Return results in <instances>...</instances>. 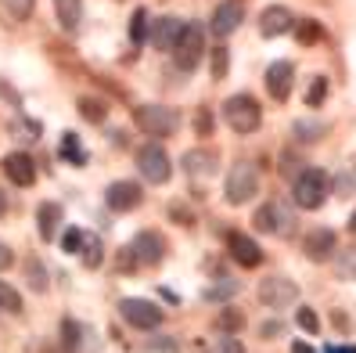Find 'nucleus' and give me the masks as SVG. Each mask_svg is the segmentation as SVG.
<instances>
[{"label": "nucleus", "mask_w": 356, "mask_h": 353, "mask_svg": "<svg viewBox=\"0 0 356 353\" xmlns=\"http://www.w3.org/2000/svg\"><path fill=\"white\" fill-rule=\"evenodd\" d=\"M327 188H331L327 173L317 170V166H306V170L296 177V184H291V198H296L299 210H321V205L327 202Z\"/></svg>", "instance_id": "obj_1"}, {"label": "nucleus", "mask_w": 356, "mask_h": 353, "mask_svg": "<svg viewBox=\"0 0 356 353\" xmlns=\"http://www.w3.org/2000/svg\"><path fill=\"white\" fill-rule=\"evenodd\" d=\"M223 119L234 134H256L263 123V109L252 94H234L223 101Z\"/></svg>", "instance_id": "obj_2"}, {"label": "nucleus", "mask_w": 356, "mask_h": 353, "mask_svg": "<svg viewBox=\"0 0 356 353\" xmlns=\"http://www.w3.org/2000/svg\"><path fill=\"white\" fill-rule=\"evenodd\" d=\"M134 119H137V127L148 137H173L177 123H180V116L173 109H165V105H137Z\"/></svg>", "instance_id": "obj_3"}, {"label": "nucleus", "mask_w": 356, "mask_h": 353, "mask_svg": "<svg viewBox=\"0 0 356 353\" xmlns=\"http://www.w3.org/2000/svg\"><path fill=\"white\" fill-rule=\"evenodd\" d=\"M252 227H256V231H263V235L288 238L291 231H296V217H291L288 205H281V202H266V205H259V210H256Z\"/></svg>", "instance_id": "obj_4"}, {"label": "nucleus", "mask_w": 356, "mask_h": 353, "mask_svg": "<svg viewBox=\"0 0 356 353\" xmlns=\"http://www.w3.org/2000/svg\"><path fill=\"white\" fill-rule=\"evenodd\" d=\"M259 191V173L252 162H234V170L227 173V202L230 205H245L248 198H256Z\"/></svg>", "instance_id": "obj_5"}, {"label": "nucleus", "mask_w": 356, "mask_h": 353, "mask_svg": "<svg viewBox=\"0 0 356 353\" xmlns=\"http://www.w3.org/2000/svg\"><path fill=\"white\" fill-rule=\"evenodd\" d=\"M202 54H205V33H202V26H198V22H187V26H184V33H180V40H177V47H173L177 69L191 72V69L198 65V61H202Z\"/></svg>", "instance_id": "obj_6"}, {"label": "nucleus", "mask_w": 356, "mask_h": 353, "mask_svg": "<svg viewBox=\"0 0 356 353\" xmlns=\"http://www.w3.org/2000/svg\"><path fill=\"white\" fill-rule=\"evenodd\" d=\"M299 299V285L284 278V274H270L259 281V303L270 306V310H284Z\"/></svg>", "instance_id": "obj_7"}, {"label": "nucleus", "mask_w": 356, "mask_h": 353, "mask_svg": "<svg viewBox=\"0 0 356 353\" xmlns=\"http://www.w3.org/2000/svg\"><path fill=\"white\" fill-rule=\"evenodd\" d=\"M137 170H140V177L148 184H165L170 173H173V162H170V155H165L159 144H144V148L137 152Z\"/></svg>", "instance_id": "obj_8"}, {"label": "nucleus", "mask_w": 356, "mask_h": 353, "mask_svg": "<svg viewBox=\"0 0 356 353\" xmlns=\"http://www.w3.org/2000/svg\"><path fill=\"white\" fill-rule=\"evenodd\" d=\"M119 314L140 331H152V328L162 324V310L148 299H119Z\"/></svg>", "instance_id": "obj_9"}, {"label": "nucleus", "mask_w": 356, "mask_h": 353, "mask_svg": "<svg viewBox=\"0 0 356 353\" xmlns=\"http://www.w3.org/2000/svg\"><path fill=\"white\" fill-rule=\"evenodd\" d=\"M334 249H339V238H334L331 227H317V231H309V235L302 238V253H306V260H313V263H327V260L334 256Z\"/></svg>", "instance_id": "obj_10"}, {"label": "nucleus", "mask_w": 356, "mask_h": 353, "mask_svg": "<svg viewBox=\"0 0 356 353\" xmlns=\"http://www.w3.org/2000/svg\"><path fill=\"white\" fill-rule=\"evenodd\" d=\"M140 198H144V191L134 180H115V184H108V191H104V202H108V210H115V213L137 210Z\"/></svg>", "instance_id": "obj_11"}, {"label": "nucleus", "mask_w": 356, "mask_h": 353, "mask_svg": "<svg viewBox=\"0 0 356 353\" xmlns=\"http://www.w3.org/2000/svg\"><path fill=\"white\" fill-rule=\"evenodd\" d=\"M130 253H134V260H137V263L155 267V263L165 256V238H162L159 231H140V235L130 242Z\"/></svg>", "instance_id": "obj_12"}, {"label": "nucleus", "mask_w": 356, "mask_h": 353, "mask_svg": "<svg viewBox=\"0 0 356 353\" xmlns=\"http://www.w3.org/2000/svg\"><path fill=\"white\" fill-rule=\"evenodd\" d=\"M227 253H230V260L234 263H241V267H259L263 263V249L248 238V235H241V231H234V235H227Z\"/></svg>", "instance_id": "obj_13"}, {"label": "nucleus", "mask_w": 356, "mask_h": 353, "mask_svg": "<svg viewBox=\"0 0 356 353\" xmlns=\"http://www.w3.org/2000/svg\"><path fill=\"white\" fill-rule=\"evenodd\" d=\"M291 83H296V65H291V61H274V65L266 69V91L274 101H288Z\"/></svg>", "instance_id": "obj_14"}, {"label": "nucleus", "mask_w": 356, "mask_h": 353, "mask_svg": "<svg viewBox=\"0 0 356 353\" xmlns=\"http://www.w3.org/2000/svg\"><path fill=\"white\" fill-rule=\"evenodd\" d=\"M0 166H4V177H8L11 184H18V188H29V184L36 180V166H33V159H29L26 152L4 155V159H0Z\"/></svg>", "instance_id": "obj_15"}, {"label": "nucleus", "mask_w": 356, "mask_h": 353, "mask_svg": "<svg viewBox=\"0 0 356 353\" xmlns=\"http://www.w3.org/2000/svg\"><path fill=\"white\" fill-rule=\"evenodd\" d=\"M291 26H296V15L281 4H270L259 15V33L263 36H284V33H291Z\"/></svg>", "instance_id": "obj_16"}, {"label": "nucleus", "mask_w": 356, "mask_h": 353, "mask_svg": "<svg viewBox=\"0 0 356 353\" xmlns=\"http://www.w3.org/2000/svg\"><path fill=\"white\" fill-rule=\"evenodd\" d=\"M241 18H245V8L238 4V0H227V4H220L213 11V22H209V29H213L216 36H230L238 26H241Z\"/></svg>", "instance_id": "obj_17"}, {"label": "nucleus", "mask_w": 356, "mask_h": 353, "mask_svg": "<svg viewBox=\"0 0 356 353\" xmlns=\"http://www.w3.org/2000/svg\"><path fill=\"white\" fill-rule=\"evenodd\" d=\"M180 33H184L180 18H177V15H162L159 22H155V29H152V40H155L159 51H173L177 40H180Z\"/></svg>", "instance_id": "obj_18"}, {"label": "nucleus", "mask_w": 356, "mask_h": 353, "mask_svg": "<svg viewBox=\"0 0 356 353\" xmlns=\"http://www.w3.org/2000/svg\"><path fill=\"white\" fill-rule=\"evenodd\" d=\"M36 227H40V238H44V242H54L58 238V227H61V205L58 202H40Z\"/></svg>", "instance_id": "obj_19"}, {"label": "nucleus", "mask_w": 356, "mask_h": 353, "mask_svg": "<svg viewBox=\"0 0 356 353\" xmlns=\"http://www.w3.org/2000/svg\"><path fill=\"white\" fill-rule=\"evenodd\" d=\"M54 15L65 33H76L83 22V0H54Z\"/></svg>", "instance_id": "obj_20"}, {"label": "nucleus", "mask_w": 356, "mask_h": 353, "mask_svg": "<svg viewBox=\"0 0 356 353\" xmlns=\"http://www.w3.org/2000/svg\"><path fill=\"white\" fill-rule=\"evenodd\" d=\"M184 170L191 173V177H213V173H216V155L195 148V152L184 155Z\"/></svg>", "instance_id": "obj_21"}, {"label": "nucleus", "mask_w": 356, "mask_h": 353, "mask_svg": "<svg viewBox=\"0 0 356 353\" xmlns=\"http://www.w3.org/2000/svg\"><path fill=\"white\" fill-rule=\"evenodd\" d=\"M58 155H61V162H69V166H87V152L79 148V137H76V130H65V134H61Z\"/></svg>", "instance_id": "obj_22"}, {"label": "nucleus", "mask_w": 356, "mask_h": 353, "mask_svg": "<svg viewBox=\"0 0 356 353\" xmlns=\"http://www.w3.org/2000/svg\"><path fill=\"white\" fill-rule=\"evenodd\" d=\"M238 292H241V281L238 278H223L216 285H209L205 292H202V299L205 303H227V299H234Z\"/></svg>", "instance_id": "obj_23"}, {"label": "nucleus", "mask_w": 356, "mask_h": 353, "mask_svg": "<svg viewBox=\"0 0 356 353\" xmlns=\"http://www.w3.org/2000/svg\"><path fill=\"white\" fill-rule=\"evenodd\" d=\"M40 134H44V127H40V119H29V116H18L11 123V137L22 141V144H36Z\"/></svg>", "instance_id": "obj_24"}, {"label": "nucleus", "mask_w": 356, "mask_h": 353, "mask_svg": "<svg viewBox=\"0 0 356 353\" xmlns=\"http://www.w3.org/2000/svg\"><path fill=\"white\" fill-rule=\"evenodd\" d=\"M79 256H83V267H87V271H97L101 260H104V245H101V238H97V235H83Z\"/></svg>", "instance_id": "obj_25"}, {"label": "nucleus", "mask_w": 356, "mask_h": 353, "mask_svg": "<svg viewBox=\"0 0 356 353\" xmlns=\"http://www.w3.org/2000/svg\"><path fill=\"white\" fill-rule=\"evenodd\" d=\"M296 36H299V44L302 47H313V44H321L324 40V29H321V22H313V18H296Z\"/></svg>", "instance_id": "obj_26"}, {"label": "nucleus", "mask_w": 356, "mask_h": 353, "mask_svg": "<svg viewBox=\"0 0 356 353\" xmlns=\"http://www.w3.org/2000/svg\"><path fill=\"white\" fill-rule=\"evenodd\" d=\"M334 278L339 281H356V245L342 249V253L334 256Z\"/></svg>", "instance_id": "obj_27"}, {"label": "nucleus", "mask_w": 356, "mask_h": 353, "mask_svg": "<svg viewBox=\"0 0 356 353\" xmlns=\"http://www.w3.org/2000/svg\"><path fill=\"white\" fill-rule=\"evenodd\" d=\"M58 331H61V336H58V339H61V350L76 353V350H79V339H83V324L72 321V317H61V328H58Z\"/></svg>", "instance_id": "obj_28"}, {"label": "nucleus", "mask_w": 356, "mask_h": 353, "mask_svg": "<svg viewBox=\"0 0 356 353\" xmlns=\"http://www.w3.org/2000/svg\"><path fill=\"white\" fill-rule=\"evenodd\" d=\"M324 123H317V119H299L296 127H291V134H296V141H302V144H313V141H321L324 137Z\"/></svg>", "instance_id": "obj_29"}, {"label": "nucleus", "mask_w": 356, "mask_h": 353, "mask_svg": "<svg viewBox=\"0 0 356 353\" xmlns=\"http://www.w3.org/2000/svg\"><path fill=\"white\" fill-rule=\"evenodd\" d=\"M216 324H220L223 336H238V331L245 328V314H241V310H234V306H223L220 317H216Z\"/></svg>", "instance_id": "obj_30"}, {"label": "nucleus", "mask_w": 356, "mask_h": 353, "mask_svg": "<svg viewBox=\"0 0 356 353\" xmlns=\"http://www.w3.org/2000/svg\"><path fill=\"white\" fill-rule=\"evenodd\" d=\"M26 281L33 292H47V271H44V263H40L36 256L26 260Z\"/></svg>", "instance_id": "obj_31"}, {"label": "nucleus", "mask_w": 356, "mask_h": 353, "mask_svg": "<svg viewBox=\"0 0 356 353\" xmlns=\"http://www.w3.org/2000/svg\"><path fill=\"white\" fill-rule=\"evenodd\" d=\"M76 105H79V116L90 119V123H101L104 116H108V105H104L101 97H79Z\"/></svg>", "instance_id": "obj_32"}, {"label": "nucleus", "mask_w": 356, "mask_h": 353, "mask_svg": "<svg viewBox=\"0 0 356 353\" xmlns=\"http://www.w3.org/2000/svg\"><path fill=\"white\" fill-rule=\"evenodd\" d=\"M0 310H8V314H22V296H18V288L0 281Z\"/></svg>", "instance_id": "obj_33"}, {"label": "nucleus", "mask_w": 356, "mask_h": 353, "mask_svg": "<svg viewBox=\"0 0 356 353\" xmlns=\"http://www.w3.org/2000/svg\"><path fill=\"white\" fill-rule=\"evenodd\" d=\"M130 40L134 44H144L148 40V8H137L130 18Z\"/></svg>", "instance_id": "obj_34"}, {"label": "nucleus", "mask_w": 356, "mask_h": 353, "mask_svg": "<svg viewBox=\"0 0 356 353\" xmlns=\"http://www.w3.org/2000/svg\"><path fill=\"white\" fill-rule=\"evenodd\" d=\"M324 97H327V76H313L309 91H306V105L317 109V105H324Z\"/></svg>", "instance_id": "obj_35"}, {"label": "nucleus", "mask_w": 356, "mask_h": 353, "mask_svg": "<svg viewBox=\"0 0 356 353\" xmlns=\"http://www.w3.org/2000/svg\"><path fill=\"white\" fill-rule=\"evenodd\" d=\"M296 321H299V328H302V331H309V336H317V331H321V317L313 314L309 306H299V314H296Z\"/></svg>", "instance_id": "obj_36"}, {"label": "nucleus", "mask_w": 356, "mask_h": 353, "mask_svg": "<svg viewBox=\"0 0 356 353\" xmlns=\"http://www.w3.org/2000/svg\"><path fill=\"white\" fill-rule=\"evenodd\" d=\"M4 8L11 11V18H18V22H22V18H29V15H33L36 0H4Z\"/></svg>", "instance_id": "obj_37"}, {"label": "nucleus", "mask_w": 356, "mask_h": 353, "mask_svg": "<svg viewBox=\"0 0 356 353\" xmlns=\"http://www.w3.org/2000/svg\"><path fill=\"white\" fill-rule=\"evenodd\" d=\"M61 249H65V253H79L83 249V231L79 227H69V231L61 235Z\"/></svg>", "instance_id": "obj_38"}, {"label": "nucleus", "mask_w": 356, "mask_h": 353, "mask_svg": "<svg viewBox=\"0 0 356 353\" xmlns=\"http://www.w3.org/2000/svg\"><path fill=\"white\" fill-rule=\"evenodd\" d=\"M195 134H202V137L213 134V112H209V109H198L195 112Z\"/></svg>", "instance_id": "obj_39"}, {"label": "nucleus", "mask_w": 356, "mask_h": 353, "mask_svg": "<svg viewBox=\"0 0 356 353\" xmlns=\"http://www.w3.org/2000/svg\"><path fill=\"white\" fill-rule=\"evenodd\" d=\"M227 76V47H213V79H223Z\"/></svg>", "instance_id": "obj_40"}, {"label": "nucleus", "mask_w": 356, "mask_h": 353, "mask_svg": "<svg viewBox=\"0 0 356 353\" xmlns=\"http://www.w3.org/2000/svg\"><path fill=\"white\" fill-rule=\"evenodd\" d=\"M137 267V260H134V253H130V245L127 249H119V260H115V271H122V274H130Z\"/></svg>", "instance_id": "obj_41"}, {"label": "nucleus", "mask_w": 356, "mask_h": 353, "mask_svg": "<svg viewBox=\"0 0 356 353\" xmlns=\"http://www.w3.org/2000/svg\"><path fill=\"white\" fill-rule=\"evenodd\" d=\"M170 217H173L177 223H184V227H191V223H195L191 210H187V205H180V202H173V205H170Z\"/></svg>", "instance_id": "obj_42"}, {"label": "nucleus", "mask_w": 356, "mask_h": 353, "mask_svg": "<svg viewBox=\"0 0 356 353\" xmlns=\"http://www.w3.org/2000/svg\"><path fill=\"white\" fill-rule=\"evenodd\" d=\"M259 336H263V339H281V336H284V324H281V321H263V324H259Z\"/></svg>", "instance_id": "obj_43"}, {"label": "nucleus", "mask_w": 356, "mask_h": 353, "mask_svg": "<svg viewBox=\"0 0 356 353\" xmlns=\"http://www.w3.org/2000/svg\"><path fill=\"white\" fill-rule=\"evenodd\" d=\"M281 173H284V177H291V173L299 177V173H302V170H299V159L291 155V152H284V155H281Z\"/></svg>", "instance_id": "obj_44"}, {"label": "nucleus", "mask_w": 356, "mask_h": 353, "mask_svg": "<svg viewBox=\"0 0 356 353\" xmlns=\"http://www.w3.org/2000/svg\"><path fill=\"white\" fill-rule=\"evenodd\" d=\"M220 353H245L238 336H220Z\"/></svg>", "instance_id": "obj_45"}, {"label": "nucleus", "mask_w": 356, "mask_h": 353, "mask_svg": "<svg viewBox=\"0 0 356 353\" xmlns=\"http://www.w3.org/2000/svg\"><path fill=\"white\" fill-rule=\"evenodd\" d=\"M11 263H15V256H11V249H8L4 242H0V271H8Z\"/></svg>", "instance_id": "obj_46"}, {"label": "nucleus", "mask_w": 356, "mask_h": 353, "mask_svg": "<svg viewBox=\"0 0 356 353\" xmlns=\"http://www.w3.org/2000/svg\"><path fill=\"white\" fill-rule=\"evenodd\" d=\"M349 191H353V180L342 177V180H339V195H349Z\"/></svg>", "instance_id": "obj_47"}, {"label": "nucleus", "mask_w": 356, "mask_h": 353, "mask_svg": "<svg viewBox=\"0 0 356 353\" xmlns=\"http://www.w3.org/2000/svg\"><path fill=\"white\" fill-rule=\"evenodd\" d=\"M291 353H317V350L306 346V343H291Z\"/></svg>", "instance_id": "obj_48"}, {"label": "nucleus", "mask_w": 356, "mask_h": 353, "mask_svg": "<svg viewBox=\"0 0 356 353\" xmlns=\"http://www.w3.org/2000/svg\"><path fill=\"white\" fill-rule=\"evenodd\" d=\"M324 353H356V350H353V346H327Z\"/></svg>", "instance_id": "obj_49"}, {"label": "nucleus", "mask_w": 356, "mask_h": 353, "mask_svg": "<svg viewBox=\"0 0 356 353\" xmlns=\"http://www.w3.org/2000/svg\"><path fill=\"white\" fill-rule=\"evenodd\" d=\"M4 213H8V195H4V188H0V220H4Z\"/></svg>", "instance_id": "obj_50"}, {"label": "nucleus", "mask_w": 356, "mask_h": 353, "mask_svg": "<svg viewBox=\"0 0 356 353\" xmlns=\"http://www.w3.org/2000/svg\"><path fill=\"white\" fill-rule=\"evenodd\" d=\"M349 231L356 235V210H353V217H349Z\"/></svg>", "instance_id": "obj_51"}]
</instances>
